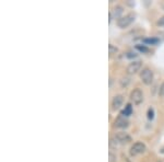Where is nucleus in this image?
<instances>
[{"label": "nucleus", "mask_w": 164, "mask_h": 162, "mask_svg": "<svg viewBox=\"0 0 164 162\" xmlns=\"http://www.w3.org/2000/svg\"><path fill=\"white\" fill-rule=\"evenodd\" d=\"M135 14L132 13H129V14H126L124 17H121L120 19L117 20V26L120 29H125V28H128L129 25L135 21Z\"/></svg>", "instance_id": "4"}, {"label": "nucleus", "mask_w": 164, "mask_h": 162, "mask_svg": "<svg viewBox=\"0 0 164 162\" xmlns=\"http://www.w3.org/2000/svg\"><path fill=\"white\" fill-rule=\"evenodd\" d=\"M132 111H134L132 105H131L130 103H128V104H126L125 109L120 112V115L124 116V117H128V116H130L131 114H132Z\"/></svg>", "instance_id": "10"}, {"label": "nucleus", "mask_w": 164, "mask_h": 162, "mask_svg": "<svg viewBox=\"0 0 164 162\" xmlns=\"http://www.w3.org/2000/svg\"><path fill=\"white\" fill-rule=\"evenodd\" d=\"M161 152H162V153H164V148H162V150H161Z\"/></svg>", "instance_id": "20"}, {"label": "nucleus", "mask_w": 164, "mask_h": 162, "mask_svg": "<svg viewBox=\"0 0 164 162\" xmlns=\"http://www.w3.org/2000/svg\"><path fill=\"white\" fill-rule=\"evenodd\" d=\"M154 114H155V112H154V109L153 107H149L148 109V112H147V117L149 121H153V118H154Z\"/></svg>", "instance_id": "14"}, {"label": "nucleus", "mask_w": 164, "mask_h": 162, "mask_svg": "<svg viewBox=\"0 0 164 162\" xmlns=\"http://www.w3.org/2000/svg\"><path fill=\"white\" fill-rule=\"evenodd\" d=\"M118 53V48L116 46H114L113 44H109L108 45V54L109 56H113L115 54H117Z\"/></svg>", "instance_id": "15"}, {"label": "nucleus", "mask_w": 164, "mask_h": 162, "mask_svg": "<svg viewBox=\"0 0 164 162\" xmlns=\"http://www.w3.org/2000/svg\"><path fill=\"white\" fill-rule=\"evenodd\" d=\"M114 139L118 145H127V143L132 141V138L128 133L125 132H118L114 135Z\"/></svg>", "instance_id": "2"}, {"label": "nucleus", "mask_w": 164, "mask_h": 162, "mask_svg": "<svg viewBox=\"0 0 164 162\" xmlns=\"http://www.w3.org/2000/svg\"><path fill=\"white\" fill-rule=\"evenodd\" d=\"M142 43H145V45H156L160 43V39H158V37H145V39H142Z\"/></svg>", "instance_id": "11"}, {"label": "nucleus", "mask_w": 164, "mask_h": 162, "mask_svg": "<svg viewBox=\"0 0 164 162\" xmlns=\"http://www.w3.org/2000/svg\"><path fill=\"white\" fill-rule=\"evenodd\" d=\"M116 161V156L113 152H109V162H115Z\"/></svg>", "instance_id": "18"}, {"label": "nucleus", "mask_w": 164, "mask_h": 162, "mask_svg": "<svg viewBox=\"0 0 164 162\" xmlns=\"http://www.w3.org/2000/svg\"><path fill=\"white\" fill-rule=\"evenodd\" d=\"M129 98H130V101L135 105H139L143 102V92L141 91V89L136 88L130 92Z\"/></svg>", "instance_id": "3"}, {"label": "nucleus", "mask_w": 164, "mask_h": 162, "mask_svg": "<svg viewBox=\"0 0 164 162\" xmlns=\"http://www.w3.org/2000/svg\"><path fill=\"white\" fill-rule=\"evenodd\" d=\"M156 24H158L159 26H164V17H162L161 19H159Z\"/></svg>", "instance_id": "19"}, {"label": "nucleus", "mask_w": 164, "mask_h": 162, "mask_svg": "<svg viewBox=\"0 0 164 162\" xmlns=\"http://www.w3.org/2000/svg\"><path fill=\"white\" fill-rule=\"evenodd\" d=\"M159 94L161 96H164V82L161 84V87H160V89H159Z\"/></svg>", "instance_id": "17"}, {"label": "nucleus", "mask_w": 164, "mask_h": 162, "mask_svg": "<svg viewBox=\"0 0 164 162\" xmlns=\"http://www.w3.org/2000/svg\"><path fill=\"white\" fill-rule=\"evenodd\" d=\"M124 104V96L121 94H116L112 100V110L119 111Z\"/></svg>", "instance_id": "8"}, {"label": "nucleus", "mask_w": 164, "mask_h": 162, "mask_svg": "<svg viewBox=\"0 0 164 162\" xmlns=\"http://www.w3.org/2000/svg\"><path fill=\"white\" fill-rule=\"evenodd\" d=\"M111 16L112 18H115V19H120L121 18V14L124 13V8L121 6H116L113 8V10L111 12Z\"/></svg>", "instance_id": "9"}, {"label": "nucleus", "mask_w": 164, "mask_h": 162, "mask_svg": "<svg viewBox=\"0 0 164 162\" xmlns=\"http://www.w3.org/2000/svg\"><path fill=\"white\" fill-rule=\"evenodd\" d=\"M142 68V61L141 60H132L128 64V66L126 68V71L128 74H136L137 72L141 71Z\"/></svg>", "instance_id": "6"}, {"label": "nucleus", "mask_w": 164, "mask_h": 162, "mask_svg": "<svg viewBox=\"0 0 164 162\" xmlns=\"http://www.w3.org/2000/svg\"><path fill=\"white\" fill-rule=\"evenodd\" d=\"M136 50H138V52H140V53H142V54H145V53H148L149 52V48H148L145 45H141V44H137L136 46Z\"/></svg>", "instance_id": "13"}, {"label": "nucleus", "mask_w": 164, "mask_h": 162, "mask_svg": "<svg viewBox=\"0 0 164 162\" xmlns=\"http://www.w3.org/2000/svg\"><path fill=\"white\" fill-rule=\"evenodd\" d=\"M130 83V78L129 77H121L119 80V85L121 88H127Z\"/></svg>", "instance_id": "12"}, {"label": "nucleus", "mask_w": 164, "mask_h": 162, "mask_svg": "<svg viewBox=\"0 0 164 162\" xmlns=\"http://www.w3.org/2000/svg\"><path fill=\"white\" fill-rule=\"evenodd\" d=\"M113 126H114L115 128L125 129V128H127V127L129 126V121L126 117H124V116L119 115V116H117V117L115 118Z\"/></svg>", "instance_id": "7"}, {"label": "nucleus", "mask_w": 164, "mask_h": 162, "mask_svg": "<svg viewBox=\"0 0 164 162\" xmlns=\"http://www.w3.org/2000/svg\"><path fill=\"white\" fill-rule=\"evenodd\" d=\"M137 56H138V55H137L136 53L129 52V53H127V55H126V57H127V58H130V59H132V58H136Z\"/></svg>", "instance_id": "16"}, {"label": "nucleus", "mask_w": 164, "mask_h": 162, "mask_svg": "<svg viewBox=\"0 0 164 162\" xmlns=\"http://www.w3.org/2000/svg\"><path fill=\"white\" fill-rule=\"evenodd\" d=\"M139 77H140V80L142 81V83H145V85H150L152 84L153 80H154V74H153V71L150 68L145 67V68H142V70L140 71Z\"/></svg>", "instance_id": "1"}, {"label": "nucleus", "mask_w": 164, "mask_h": 162, "mask_svg": "<svg viewBox=\"0 0 164 162\" xmlns=\"http://www.w3.org/2000/svg\"><path fill=\"white\" fill-rule=\"evenodd\" d=\"M147 150V146L145 143L142 141H136L135 143H132L130 147V154L131 156H138V154H141L143 152H145Z\"/></svg>", "instance_id": "5"}]
</instances>
